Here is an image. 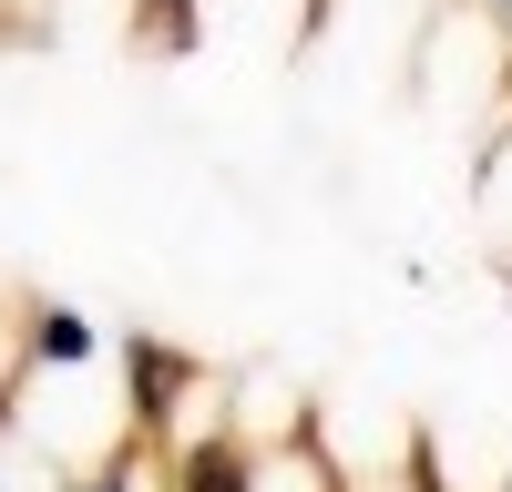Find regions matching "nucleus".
Masks as SVG:
<instances>
[{"label":"nucleus","mask_w":512,"mask_h":492,"mask_svg":"<svg viewBox=\"0 0 512 492\" xmlns=\"http://www.w3.org/2000/svg\"><path fill=\"white\" fill-rule=\"evenodd\" d=\"M164 492H256V451L236 431H205V441H185L164 462Z\"/></svg>","instance_id":"1"},{"label":"nucleus","mask_w":512,"mask_h":492,"mask_svg":"<svg viewBox=\"0 0 512 492\" xmlns=\"http://www.w3.org/2000/svg\"><path fill=\"white\" fill-rule=\"evenodd\" d=\"M123 359H134V400H144L134 421H144V431H164V421H175V400H185V380H195V369H185L175 349H154V339H134Z\"/></svg>","instance_id":"2"},{"label":"nucleus","mask_w":512,"mask_h":492,"mask_svg":"<svg viewBox=\"0 0 512 492\" xmlns=\"http://www.w3.org/2000/svg\"><path fill=\"white\" fill-rule=\"evenodd\" d=\"M103 339H93V318H72V308H41L31 318V359L41 369H62V359H93Z\"/></svg>","instance_id":"3"},{"label":"nucleus","mask_w":512,"mask_h":492,"mask_svg":"<svg viewBox=\"0 0 512 492\" xmlns=\"http://www.w3.org/2000/svg\"><path fill=\"white\" fill-rule=\"evenodd\" d=\"M144 31L164 41V52H195V31H205V21H195V0H144Z\"/></svg>","instance_id":"4"}]
</instances>
